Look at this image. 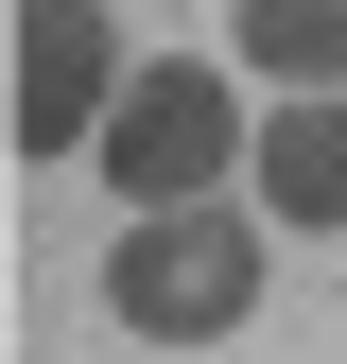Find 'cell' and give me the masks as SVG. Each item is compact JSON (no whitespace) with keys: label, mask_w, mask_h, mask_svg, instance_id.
<instances>
[{"label":"cell","mask_w":347,"mask_h":364,"mask_svg":"<svg viewBox=\"0 0 347 364\" xmlns=\"http://www.w3.org/2000/svg\"><path fill=\"white\" fill-rule=\"evenodd\" d=\"M122 35H105V0H18V156H70V139H105L122 122Z\"/></svg>","instance_id":"3"},{"label":"cell","mask_w":347,"mask_h":364,"mask_svg":"<svg viewBox=\"0 0 347 364\" xmlns=\"http://www.w3.org/2000/svg\"><path fill=\"white\" fill-rule=\"evenodd\" d=\"M260 208H278V225H347V87H295V105L278 122H260Z\"/></svg>","instance_id":"4"},{"label":"cell","mask_w":347,"mask_h":364,"mask_svg":"<svg viewBox=\"0 0 347 364\" xmlns=\"http://www.w3.org/2000/svg\"><path fill=\"white\" fill-rule=\"evenodd\" d=\"M243 156H260V139H243V87L208 70V53H156L139 87H122V122H105V173H122L139 208H208Z\"/></svg>","instance_id":"2"},{"label":"cell","mask_w":347,"mask_h":364,"mask_svg":"<svg viewBox=\"0 0 347 364\" xmlns=\"http://www.w3.org/2000/svg\"><path fill=\"white\" fill-rule=\"evenodd\" d=\"M243 70L278 87V105L295 87H347V0H243Z\"/></svg>","instance_id":"5"},{"label":"cell","mask_w":347,"mask_h":364,"mask_svg":"<svg viewBox=\"0 0 347 364\" xmlns=\"http://www.w3.org/2000/svg\"><path fill=\"white\" fill-rule=\"evenodd\" d=\"M105 312L139 347H226L243 312H260V225L243 208H139L105 243Z\"/></svg>","instance_id":"1"}]
</instances>
